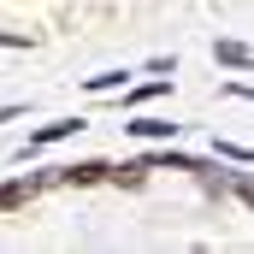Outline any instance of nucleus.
Masks as SVG:
<instances>
[{"label": "nucleus", "mask_w": 254, "mask_h": 254, "mask_svg": "<svg viewBox=\"0 0 254 254\" xmlns=\"http://www.w3.org/2000/svg\"><path fill=\"white\" fill-rule=\"evenodd\" d=\"M130 130H136V136H172V125H166V119H136Z\"/></svg>", "instance_id": "nucleus-2"}, {"label": "nucleus", "mask_w": 254, "mask_h": 254, "mask_svg": "<svg viewBox=\"0 0 254 254\" xmlns=\"http://www.w3.org/2000/svg\"><path fill=\"white\" fill-rule=\"evenodd\" d=\"M71 130H77V119H60V125H48V130H42L36 142H60V136H71Z\"/></svg>", "instance_id": "nucleus-4"}, {"label": "nucleus", "mask_w": 254, "mask_h": 254, "mask_svg": "<svg viewBox=\"0 0 254 254\" xmlns=\"http://www.w3.org/2000/svg\"><path fill=\"white\" fill-rule=\"evenodd\" d=\"M219 60L225 65H249V48L243 42H219Z\"/></svg>", "instance_id": "nucleus-1"}, {"label": "nucleus", "mask_w": 254, "mask_h": 254, "mask_svg": "<svg viewBox=\"0 0 254 254\" xmlns=\"http://www.w3.org/2000/svg\"><path fill=\"white\" fill-rule=\"evenodd\" d=\"M30 190H36V184H6V190H0V207H18Z\"/></svg>", "instance_id": "nucleus-3"}]
</instances>
